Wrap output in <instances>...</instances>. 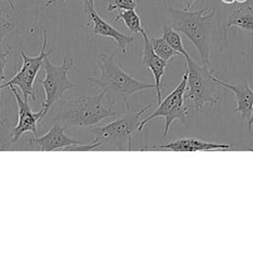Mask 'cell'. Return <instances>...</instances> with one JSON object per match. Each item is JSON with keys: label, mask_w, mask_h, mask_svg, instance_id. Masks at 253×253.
<instances>
[{"label": "cell", "mask_w": 253, "mask_h": 253, "mask_svg": "<svg viewBox=\"0 0 253 253\" xmlns=\"http://www.w3.org/2000/svg\"><path fill=\"white\" fill-rule=\"evenodd\" d=\"M208 7L191 11L168 7L167 15L170 26L183 34L197 48L203 65H210L214 38V17L216 9L212 8L209 14Z\"/></svg>", "instance_id": "obj_1"}, {"label": "cell", "mask_w": 253, "mask_h": 253, "mask_svg": "<svg viewBox=\"0 0 253 253\" xmlns=\"http://www.w3.org/2000/svg\"><path fill=\"white\" fill-rule=\"evenodd\" d=\"M96 64L100 70V76L87 77V81L96 84L105 93L110 106L117 101H122L126 110L130 109L128 99L131 95L155 89L154 83H145L135 79L131 74L124 71L118 64L115 53H100L97 56Z\"/></svg>", "instance_id": "obj_2"}, {"label": "cell", "mask_w": 253, "mask_h": 253, "mask_svg": "<svg viewBox=\"0 0 253 253\" xmlns=\"http://www.w3.org/2000/svg\"><path fill=\"white\" fill-rule=\"evenodd\" d=\"M105 93L92 96L76 95L70 98H62L58 103V112L52 119L64 127L70 126H93L100 122L117 116L112 108L104 107Z\"/></svg>", "instance_id": "obj_3"}, {"label": "cell", "mask_w": 253, "mask_h": 253, "mask_svg": "<svg viewBox=\"0 0 253 253\" xmlns=\"http://www.w3.org/2000/svg\"><path fill=\"white\" fill-rule=\"evenodd\" d=\"M151 107V104L145 106L141 110L125 115L103 126H90V131L94 138L88 143H80L67 147L64 151H90L104 149L106 144L114 145L126 142L127 150L132 149V137L135 130L138 131V126L141 122V116Z\"/></svg>", "instance_id": "obj_4"}, {"label": "cell", "mask_w": 253, "mask_h": 253, "mask_svg": "<svg viewBox=\"0 0 253 253\" xmlns=\"http://www.w3.org/2000/svg\"><path fill=\"white\" fill-rule=\"evenodd\" d=\"M187 63V86L185 99L191 101L197 110H203L207 104L213 107L218 103L217 83L213 80L214 73L209 65H200L192 57Z\"/></svg>", "instance_id": "obj_5"}, {"label": "cell", "mask_w": 253, "mask_h": 253, "mask_svg": "<svg viewBox=\"0 0 253 253\" xmlns=\"http://www.w3.org/2000/svg\"><path fill=\"white\" fill-rule=\"evenodd\" d=\"M74 67L72 57H63L61 64L55 65L50 62L48 56L45 57L42 68L44 77L41 80V85L44 92V100L41 111L42 119L45 117L50 107L55 102H59L64 94L74 87V83L69 78V73Z\"/></svg>", "instance_id": "obj_6"}, {"label": "cell", "mask_w": 253, "mask_h": 253, "mask_svg": "<svg viewBox=\"0 0 253 253\" xmlns=\"http://www.w3.org/2000/svg\"><path fill=\"white\" fill-rule=\"evenodd\" d=\"M187 76H188V71L186 69L179 84L163 100H161L160 103H158L157 109L147 118L141 120L138 126V131H141L143 127L151 120L156 118H164L165 125H164L162 136L165 137L170 131L172 124L176 120H179L185 123L189 115V107L185 99Z\"/></svg>", "instance_id": "obj_7"}, {"label": "cell", "mask_w": 253, "mask_h": 253, "mask_svg": "<svg viewBox=\"0 0 253 253\" xmlns=\"http://www.w3.org/2000/svg\"><path fill=\"white\" fill-rule=\"evenodd\" d=\"M46 45L47 33L46 30H43L40 53L34 56H30L27 55L22 49H20L19 54L22 58V64L18 69L17 73L4 83L3 88L9 86H17L21 90L25 100L28 101L29 98L37 100V97L35 96L34 92V83L36 81L39 71L43 65L45 57L52 53V50H46Z\"/></svg>", "instance_id": "obj_8"}, {"label": "cell", "mask_w": 253, "mask_h": 253, "mask_svg": "<svg viewBox=\"0 0 253 253\" xmlns=\"http://www.w3.org/2000/svg\"><path fill=\"white\" fill-rule=\"evenodd\" d=\"M84 13L87 16L89 23H92L91 31L94 35L101 38H109L112 39L120 48L123 54L126 53V45L132 43L136 37L127 36L126 34L118 31L114 26L105 21L96 11L95 6H92L88 3H84L83 7Z\"/></svg>", "instance_id": "obj_9"}, {"label": "cell", "mask_w": 253, "mask_h": 253, "mask_svg": "<svg viewBox=\"0 0 253 253\" xmlns=\"http://www.w3.org/2000/svg\"><path fill=\"white\" fill-rule=\"evenodd\" d=\"M66 127L53 123L50 128L42 136H33L29 138V142L33 149L38 148L40 151H51V150H62L64 151L67 147L80 144L78 141L65 132Z\"/></svg>", "instance_id": "obj_10"}, {"label": "cell", "mask_w": 253, "mask_h": 253, "mask_svg": "<svg viewBox=\"0 0 253 253\" xmlns=\"http://www.w3.org/2000/svg\"><path fill=\"white\" fill-rule=\"evenodd\" d=\"M12 94L14 95L17 106H18V123L16 126L13 128L14 138L19 140L23 134L26 132H32L33 135H38V124L42 121V111H38L37 113L33 112L29 106L27 100L23 99L15 86H9Z\"/></svg>", "instance_id": "obj_11"}, {"label": "cell", "mask_w": 253, "mask_h": 253, "mask_svg": "<svg viewBox=\"0 0 253 253\" xmlns=\"http://www.w3.org/2000/svg\"><path fill=\"white\" fill-rule=\"evenodd\" d=\"M143 38V49H142V65L149 69L154 78L155 92L157 94V102H161L162 98V78L165 74V69L168 65V61L162 59L158 56L151 44L150 38L148 37L146 31L141 34Z\"/></svg>", "instance_id": "obj_12"}, {"label": "cell", "mask_w": 253, "mask_h": 253, "mask_svg": "<svg viewBox=\"0 0 253 253\" xmlns=\"http://www.w3.org/2000/svg\"><path fill=\"white\" fill-rule=\"evenodd\" d=\"M232 147V144L228 143H214L210 141H204L196 137H181L176 140L155 144L149 147V149H162L170 151H210V150H228Z\"/></svg>", "instance_id": "obj_13"}, {"label": "cell", "mask_w": 253, "mask_h": 253, "mask_svg": "<svg viewBox=\"0 0 253 253\" xmlns=\"http://www.w3.org/2000/svg\"><path fill=\"white\" fill-rule=\"evenodd\" d=\"M213 80L223 88H226L234 93L237 100V107L233 110L235 113L239 114L242 119L246 122L249 120L251 115V110L253 106V90L248 81H245L242 85H233L219 78L213 76Z\"/></svg>", "instance_id": "obj_14"}, {"label": "cell", "mask_w": 253, "mask_h": 253, "mask_svg": "<svg viewBox=\"0 0 253 253\" xmlns=\"http://www.w3.org/2000/svg\"><path fill=\"white\" fill-rule=\"evenodd\" d=\"M223 27L225 30L234 28L253 37V7L247 3L239 5L227 17Z\"/></svg>", "instance_id": "obj_15"}, {"label": "cell", "mask_w": 253, "mask_h": 253, "mask_svg": "<svg viewBox=\"0 0 253 253\" xmlns=\"http://www.w3.org/2000/svg\"><path fill=\"white\" fill-rule=\"evenodd\" d=\"M33 150L29 138L16 140L14 138L13 129H11L5 122H0V151L10 150Z\"/></svg>", "instance_id": "obj_16"}, {"label": "cell", "mask_w": 253, "mask_h": 253, "mask_svg": "<svg viewBox=\"0 0 253 253\" xmlns=\"http://www.w3.org/2000/svg\"><path fill=\"white\" fill-rule=\"evenodd\" d=\"M123 22L126 27L133 34H142L145 29L141 25V19L139 15L136 13L135 9L131 10H122L119 11V14L114 19V23Z\"/></svg>", "instance_id": "obj_17"}, {"label": "cell", "mask_w": 253, "mask_h": 253, "mask_svg": "<svg viewBox=\"0 0 253 253\" xmlns=\"http://www.w3.org/2000/svg\"><path fill=\"white\" fill-rule=\"evenodd\" d=\"M161 37L170 44V46L176 50L179 54H182L185 58V61L189 60L191 58L190 54L187 52V50L184 48L183 41L180 36V33L174 30L170 25H165L163 27Z\"/></svg>", "instance_id": "obj_18"}, {"label": "cell", "mask_w": 253, "mask_h": 253, "mask_svg": "<svg viewBox=\"0 0 253 253\" xmlns=\"http://www.w3.org/2000/svg\"><path fill=\"white\" fill-rule=\"evenodd\" d=\"M150 41L155 53L166 61H169L174 55L179 54L161 36L158 38H150Z\"/></svg>", "instance_id": "obj_19"}, {"label": "cell", "mask_w": 253, "mask_h": 253, "mask_svg": "<svg viewBox=\"0 0 253 253\" xmlns=\"http://www.w3.org/2000/svg\"><path fill=\"white\" fill-rule=\"evenodd\" d=\"M15 29V24L10 20V18L6 15L4 10L0 8V47L3 40L13 32Z\"/></svg>", "instance_id": "obj_20"}, {"label": "cell", "mask_w": 253, "mask_h": 253, "mask_svg": "<svg viewBox=\"0 0 253 253\" xmlns=\"http://www.w3.org/2000/svg\"><path fill=\"white\" fill-rule=\"evenodd\" d=\"M12 51V47L8 46L6 50H3L0 47V122H4L1 116V91L3 89V85L6 82V75H5V68L7 64V58L9 53Z\"/></svg>", "instance_id": "obj_21"}, {"label": "cell", "mask_w": 253, "mask_h": 253, "mask_svg": "<svg viewBox=\"0 0 253 253\" xmlns=\"http://www.w3.org/2000/svg\"><path fill=\"white\" fill-rule=\"evenodd\" d=\"M137 7V3L135 0H110L107 6L108 12H113L115 10H131Z\"/></svg>", "instance_id": "obj_22"}, {"label": "cell", "mask_w": 253, "mask_h": 253, "mask_svg": "<svg viewBox=\"0 0 253 253\" xmlns=\"http://www.w3.org/2000/svg\"><path fill=\"white\" fill-rule=\"evenodd\" d=\"M65 1H66V0H47L46 2H44L43 6H44V7H50V6L54 5L56 2H65ZM94 1H95V0H83L84 3H88V4L92 5V6H94Z\"/></svg>", "instance_id": "obj_23"}, {"label": "cell", "mask_w": 253, "mask_h": 253, "mask_svg": "<svg viewBox=\"0 0 253 253\" xmlns=\"http://www.w3.org/2000/svg\"><path fill=\"white\" fill-rule=\"evenodd\" d=\"M178 1H180V2L183 3V6H184L183 9H184V10H190L192 4H193L195 1H197V0H178Z\"/></svg>", "instance_id": "obj_24"}, {"label": "cell", "mask_w": 253, "mask_h": 253, "mask_svg": "<svg viewBox=\"0 0 253 253\" xmlns=\"http://www.w3.org/2000/svg\"><path fill=\"white\" fill-rule=\"evenodd\" d=\"M253 127V106H252V110H251V115L249 120L247 121V130L250 131L251 128Z\"/></svg>", "instance_id": "obj_25"}, {"label": "cell", "mask_w": 253, "mask_h": 253, "mask_svg": "<svg viewBox=\"0 0 253 253\" xmlns=\"http://www.w3.org/2000/svg\"><path fill=\"white\" fill-rule=\"evenodd\" d=\"M220 2L224 6H232V5L236 4V0H220Z\"/></svg>", "instance_id": "obj_26"}, {"label": "cell", "mask_w": 253, "mask_h": 253, "mask_svg": "<svg viewBox=\"0 0 253 253\" xmlns=\"http://www.w3.org/2000/svg\"><path fill=\"white\" fill-rule=\"evenodd\" d=\"M5 1H7L8 2V4H9V6H10V8L12 9V10H15V5H14V0H5Z\"/></svg>", "instance_id": "obj_27"}, {"label": "cell", "mask_w": 253, "mask_h": 253, "mask_svg": "<svg viewBox=\"0 0 253 253\" xmlns=\"http://www.w3.org/2000/svg\"><path fill=\"white\" fill-rule=\"evenodd\" d=\"M248 2V0H236V4L237 5H242V4H246Z\"/></svg>", "instance_id": "obj_28"}]
</instances>
